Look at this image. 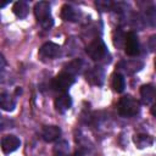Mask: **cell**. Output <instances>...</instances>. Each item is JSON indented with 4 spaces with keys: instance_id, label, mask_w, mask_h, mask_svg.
Here are the masks:
<instances>
[{
    "instance_id": "1",
    "label": "cell",
    "mask_w": 156,
    "mask_h": 156,
    "mask_svg": "<svg viewBox=\"0 0 156 156\" xmlns=\"http://www.w3.org/2000/svg\"><path fill=\"white\" fill-rule=\"evenodd\" d=\"M34 15L38 23L44 29H50L54 24V20L51 17V7L50 4L46 1H39L34 6Z\"/></svg>"
},
{
    "instance_id": "2",
    "label": "cell",
    "mask_w": 156,
    "mask_h": 156,
    "mask_svg": "<svg viewBox=\"0 0 156 156\" xmlns=\"http://www.w3.org/2000/svg\"><path fill=\"white\" fill-rule=\"evenodd\" d=\"M117 110L122 117H133V116L139 113L140 104L133 96L126 95V96H122L119 99L118 105H117Z\"/></svg>"
},
{
    "instance_id": "3",
    "label": "cell",
    "mask_w": 156,
    "mask_h": 156,
    "mask_svg": "<svg viewBox=\"0 0 156 156\" xmlns=\"http://www.w3.org/2000/svg\"><path fill=\"white\" fill-rule=\"evenodd\" d=\"M87 54L93 61H100L102 60L107 54V48L102 39H94L88 46H87Z\"/></svg>"
},
{
    "instance_id": "4",
    "label": "cell",
    "mask_w": 156,
    "mask_h": 156,
    "mask_svg": "<svg viewBox=\"0 0 156 156\" xmlns=\"http://www.w3.org/2000/svg\"><path fill=\"white\" fill-rule=\"evenodd\" d=\"M74 82H76L74 76H72V74H69V73L63 71V72H61L60 74H57L54 78L52 88L55 90H57V91H66V90H68L72 87V84Z\"/></svg>"
},
{
    "instance_id": "5",
    "label": "cell",
    "mask_w": 156,
    "mask_h": 156,
    "mask_svg": "<svg viewBox=\"0 0 156 156\" xmlns=\"http://www.w3.org/2000/svg\"><path fill=\"white\" fill-rule=\"evenodd\" d=\"M61 52V48L60 45L52 43V41H48L45 44H43L39 49V57L43 61H48V60H54L56 58Z\"/></svg>"
},
{
    "instance_id": "6",
    "label": "cell",
    "mask_w": 156,
    "mask_h": 156,
    "mask_svg": "<svg viewBox=\"0 0 156 156\" xmlns=\"http://www.w3.org/2000/svg\"><path fill=\"white\" fill-rule=\"evenodd\" d=\"M139 39L134 32H129L124 37V51L129 56H135L139 54Z\"/></svg>"
},
{
    "instance_id": "7",
    "label": "cell",
    "mask_w": 156,
    "mask_h": 156,
    "mask_svg": "<svg viewBox=\"0 0 156 156\" xmlns=\"http://www.w3.org/2000/svg\"><path fill=\"white\" fill-rule=\"evenodd\" d=\"M21 145V140L16 135H5L1 140V149L5 154H11L16 151Z\"/></svg>"
},
{
    "instance_id": "8",
    "label": "cell",
    "mask_w": 156,
    "mask_h": 156,
    "mask_svg": "<svg viewBox=\"0 0 156 156\" xmlns=\"http://www.w3.org/2000/svg\"><path fill=\"white\" fill-rule=\"evenodd\" d=\"M80 11L78 9H76L74 6L72 5H63L62 9H61V17L63 21H67V22H77L79 21L80 18Z\"/></svg>"
},
{
    "instance_id": "9",
    "label": "cell",
    "mask_w": 156,
    "mask_h": 156,
    "mask_svg": "<svg viewBox=\"0 0 156 156\" xmlns=\"http://www.w3.org/2000/svg\"><path fill=\"white\" fill-rule=\"evenodd\" d=\"M117 67L119 71H123L127 74H132V73L140 71L144 67V63L141 61H138V60H128V61L119 62Z\"/></svg>"
},
{
    "instance_id": "10",
    "label": "cell",
    "mask_w": 156,
    "mask_h": 156,
    "mask_svg": "<svg viewBox=\"0 0 156 156\" xmlns=\"http://www.w3.org/2000/svg\"><path fill=\"white\" fill-rule=\"evenodd\" d=\"M60 135H61V129L57 126H45L41 132V138L46 143L55 141L56 139L60 138Z\"/></svg>"
},
{
    "instance_id": "11",
    "label": "cell",
    "mask_w": 156,
    "mask_h": 156,
    "mask_svg": "<svg viewBox=\"0 0 156 156\" xmlns=\"http://www.w3.org/2000/svg\"><path fill=\"white\" fill-rule=\"evenodd\" d=\"M104 69L101 67H94L87 72V80L95 85H101L104 83Z\"/></svg>"
},
{
    "instance_id": "12",
    "label": "cell",
    "mask_w": 156,
    "mask_h": 156,
    "mask_svg": "<svg viewBox=\"0 0 156 156\" xmlns=\"http://www.w3.org/2000/svg\"><path fill=\"white\" fill-rule=\"evenodd\" d=\"M54 104H55L56 111L60 112V113H63V112H66L67 110L71 108V106H72V99H71V96L68 94H61V95H58L55 99V102Z\"/></svg>"
},
{
    "instance_id": "13",
    "label": "cell",
    "mask_w": 156,
    "mask_h": 156,
    "mask_svg": "<svg viewBox=\"0 0 156 156\" xmlns=\"http://www.w3.org/2000/svg\"><path fill=\"white\" fill-rule=\"evenodd\" d=\"M156 95V90L154 88V85L151 84H145L140 88V96H141V101L145 105H150Z\"/></svg>"
},
{
    "instance_id": "14",
    "label": "cell",
    "mask_w": 156,
    "mask_h": 156,
    "mask_svg": "<svg viewBox=\"0 0 156 156\" xmlns=\"http://www.w3.org/2000/svg\"><path fill=\"white\" fill-rule=\"evenodd\" d=\"M133 141H134V144L138 149H145V147H149L154 144L152 136L149 135V134H145V133L135 134L133 136Z\"/></svg>"
},
{
    "instance_id": "15",
    "label": "cell",
    "mask_w": 156,
    "mask_h": 156,
    "mask_svg": "<svg viewBox=\"0 0 156 156\" xmlns=\"http://www.w3.org/2000/svg\"><path fill=\"white\" fill-rule=\"evenodd\" d=\"M0 106L4 111H13L16 107V100L9 93H1L0 95Z\"/></svg>"
},
{
    "instance_id": "16",
    "label": "cell",
    "mask_w": 156,
    "mask_h": 156,
    "mask_svg": "<svg viewBox=\"0 0 156 156\" xmlns=\"http://www.w3.org/2000/svg\"><path fill=\"white\" fill-rule=\"evenodd\" d=\"M143 20L150 27H156V7L155 6L146 7L143 13Z\"/></svg>"
},
{
    "instance_id": "17",
    "label": "cell",
    "mask_w": 156,
    "mask_h": 156,
    "mask_svg": "<svg viewBox=\"0 0 156 156\" xmlns=\"http://www.w3.org/2000/svg\"><path fill=\"white\" fill-rule=\"evenodd\" d=\"M12 11L13 13L18 17V18H24L27 17L28 15V11H29V6L26 1H17L13 4V7H12Z\"/></svg>"
},
{
    "instance_id": "18",
    "label": "cell",
    "mask_w": 156,
    "mask_h": 156,
    "mask_svg": "<svg viewBox=\"0 0 156 156\" xmlns=\"http://www.w3.org/2000/svg\"><path fill=\"white\" fill-rule=\"evenodd\" d=\"M124 87H126L124 77L121 73H115L112 77V88L115 89V91L122 93L124 90Z\"/></svg>"
},
{
    "instance_id": "19",
    "label": "cell",
    "mask_w": 156,
    "mask_h": 156,
    "mask_svg": "<svg viewBox=\"0 0 156 156\" xmlns=\"http://www.w3.org/2000/svg\"><path fill=\"white\" fill-rule=\"evenodd\" d=\"M82 66H83V62L80 60H78V58L73 60V61H71L69 63H67L65 66V72H67V73H69L72 76H76L77 73H79Z\"/></svg>"
},
{
    "instance_id": "20",
    "label": "cell",
    "mask_w": 156,
    "mask_h": 156,
    "mask_svg": "<svg viewBox=\"0 0 156 156\" xmlns=\"http://www.w3.org/2000/svg\"><path fill=\"white\" fill-rule=\"evenodd\" d=\"M95 5L100 11L104 12V11H110L113 7L115 4L112 1H101V0H99V1H95Z\"/></svg>"
},
{
    "instance_id": "21",
    "label": "cell",
    "mask_w": 156,
    "mask_h": 156,
    "mask_svg": "<svg viewBox=\"0 0 156 156\" xmlns=\"http://www.w3.org/2000/svg\"><path fill=\"white\" fill-rule=\"evenodd\" d=\"M147 46H149L150 51L156 52V34H154V35L150 37V39L147 41Z\"/></svg>"
},
{
    "instance_id": "22",
    "label": "cell",
    "mask_w": 156,
    "mask_h": 156,
    "mask_svg": "<svg viewBox=\"0 0 156 156\" xmlns=\"http://www.w3.org/2000/svg\"><path fill=\"white\" fill-rule=\"evenodd\" d=\"M150 111H151V115H152L154 117H156V102L152 105V107H151V110H150Z\"/></svg>"
},
{
    "instance_id": "23",
    "label": "cell",
    "mask_w": 156,
    "mask_h": 156,
    "mask_svg": "<svg viewBox=\"0 0 156 156\" xmlns=\"http://www.w3.org/2000/svg\"><path fill=\"white\" fill-rule=\"evenodd\" d=\"M68 156H84V154H83L82 151H74L73 154H71V155H68Z\"/></svg>"
},
{
    "instance_id": "24",
    "label": "cell",
    "mask_w": 156,
    "mask_h": 156,
    "mask_svg": "<svg viewBox=\"0 0 156 156\" xmlns=\"http://www.w3.org/2000/svg\"><path fill=\"white\" fill-rule=\"evenodd\" d=\"M155 68H156V58H155Z\"/></svg>"
},
{
    "instance_id": "25",
    "label": "cell",
    "mask_w": 156,
    "mask_h": 156,
    "mask_svg": "<svg viewBox=\"0 0 156 156\" xmlns=\"http://www.w3.org/2000/svg\"><path fill=\"white\" fill-rule=\"evenodd\" d=\"M57 156H61V155H57Z\"/></svg>"
}]
</instances>
